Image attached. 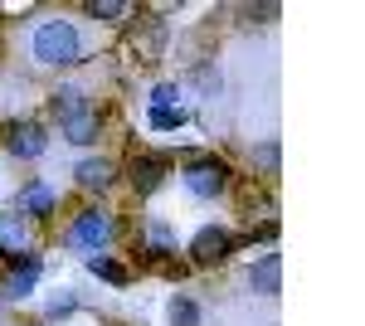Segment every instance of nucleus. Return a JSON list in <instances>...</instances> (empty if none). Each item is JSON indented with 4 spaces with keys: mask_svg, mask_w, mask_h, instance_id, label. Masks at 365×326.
Instances as JSON below:
<instances>
[{
    "mask_svg": "<svg viewBox=\"0 0 365 326\" xmlns=\"http://www.w3.org/2000/svg\"><path fill=\"white\" fill-rule=\"evenodd\" d=\"M29 49L39 63H49V68H63V63H78L83 58V34L73 20H44V25L34 29V39H29Z\"/></svg>",
    "mask_w": 365,
    "mask_h": 326,
    "instance_id": "obj_1",
    "label": "nucleus"
},
{
    "mask_svg": "<svg viewBox=\"0 0 365 326\" xmlns=\"http://www.w3.org/2000/svg\"><path fill=\"white\" fill-rule=\"evenodd\" d=\"M229 185V165L220 156H195V161L185 165V190L195 195V200H220Z\"/></svg>",
    "mask_w": 365,
    "mask_h": 326,
    "instance_id": "obj_2",
    "label": "nucleus"
},
{
    "mask_svg": "<svg viewBox=\"0 0 365 326\" xmlns=\"http://www.w3.org/2000/svg\"><path fill=\"white\" fill-rule=\"evenodd\" d=\"M113 234H117V224H113V215H103V210H83V215L68 224V244L93 248V253H103V248L113 244Z\"/></svg>",
    "mask_w": 365,
    "mask_h": 326,
    "instance_id": "obj_3",
    "label": "nucleus"
},
{
    "mask_svg": "<svg viewBox=\"0 0 365 326\" xmlns=\"http://www.w3.org/2000/svg\"><path fill=\"white\" fill-rule=\"evenodd\" d=\"M29 248H34V229H29V219L20 210H5L0 215V253H10L15 263H25Z\"/></svg>",
    "mask_w": 365,
    "mask_h": 326,
    "instance_id": "obj_4",
    "label": "nucleus"
},
{
    "mask_svg": "<svg viewBox=\"0 0 365 326\" xmlns=\"http://www.w3.org/2000/svg\"><path fill=\"white\" fill-rule=\"evenodd\" d=\"M190 253H195L200 268H210V263H225L229 253H234V234H225L220 224H210V229H200L195 239H190Z\"/></svg>",
    "mask_w": 365,
    "mask_h": 326,
    "instance_id": "obj_5",
    "label": "nucleus"
},
{
    "mask_svg": "<svg viewBox=\"0 0 365 326\" xmlns=\"http://www.w3.org/2000/svg\"><path fill=\"white\" fill-rule=\"evenodd\" d=\"M127 175H132V190L137 195H156L161 180H166V156H137L127 165Z\"/></svg>",
    "mask_w": 365,
    "mask_h": 326,
    "instance_id": "obj_6",
    "label": "nucleus"
},
{
    "mask_svg": "<svg viewBox=\"0 0 365 326\" xmlns=\"http://www.w3.org/2000/svg\"><path fill=\"white\" fill-rule=\"evenodd\" d=\"M44 146H49V136H44L39 122H20V127L10 132V151H15L20 161H39V156H44Z\"/></svg>",
    "mask_w": 365,
    "mask_h": 326,
    "instance_id": "obj_7",
    "label": "nucleus"
},
{
    "mask_svg": "<svg viewBox=\"0 0 365 326\" xmlns=\"http://www.w3.org/2000/svg\"><path fill=\"white\" fill-rule=\"evenodd\" d=\"M249 282L263 292V297H278V292H282V258H278V253H263V258L253 263Z\"/></svg>",
    "mask_w": 365,
    "mask_h": 326,
    "instance_id": "obj_8",
    "label": "nucleus"
},
{
    "mask_svg": "<svg viewBox=\"0 0 365 326\" xmlns=\"http://www.w3.org/2000/svg\"><path fill=\"white\" fill-rule=\"evenodd\" d=\"M73 175H78V185H83V190H108V185L117 180V165L108 161V156H88V161H78Z\"/></svg>",
    "mask_w": 365,
    "mask_h": 326,
    "instance_id": "obj_9",
    "label": "nucleus"
},
{
    "mask_svg": "<svg viewBox=\"0 0 365 326\" xmlns=\"http://www.w3.org/2000/svg\"><path fill=\"white\" fill-rule=\"evenodd\" d=\"M98 132H103V112L98 108H83V112H73V117H63V136L73 146H88Z\"/></svg>",
    "mask_w": 365,
    "mask_h": 326,
    "instance_id": "obj_10",
    "label": "nucleus"
},
{
    "mask_svg": "<svg viewBox=\"0 0 365 326\" xmlns=\"http://www.w3.org/2000/svg\"><path fill=\"white\" fill-rule=\"evenodd\" d=\"M34 282H39V258L29 253L25 263H20V268L5 277V297H10V302H25L29 292H34Z\"/></svg>",
    "mask_w": 365,
    "mask_h": 326,
    "instance_id": "obj_11",
    "label": "nucleus"
},
{
    "mask_svg": "<svg viewBox=\"0 0 365 326\" xmlns=\"http://www.w3.org/2000/svg\"><path fill=\"white\" fill-rule=\"evenodd\" d=\"M20 215H25V219H44V215H54V190H49L44 180L25 185V190H20Z\"/></svg>",
    "mask_w": 365,
    "mask_h": 326,
    "instance_id": "obj_12",
    "label": "nucleus"
},
{
    "mask_svg": "<svg viewBox=\"0 0 365 326\" xmlns=\"http://www.w3.org/2000/svg\"><path fill=\"white\" fill-rule=\"evenodd\" d=\"M49 108H54V117L63 122V117H73V112H83L88 103H83V93H78V88H58V93H54V103H49Z\"/></svg>",
    "mask_w": 365,
    "mask_h": 326,
    "instance_id": "obj_13",
    "label": "nucleus"
},
{
    "mask_svg": "<svg viewBox=\"0 0 365 326\" xmlns=\"http://www.w3.org/2000/svg\"><path fill=\"white\" fill-rule=\"evenodd\" d=\"M146 122H151L156 132H180V127H185V108H175V103H170V108H151Z\"/></svg>",
    "mask_w": 365,
    "mask_h": 326,
    "instance_id": "obj_14",
    "label": "nucleus"
},
{
    "mask_svg": "<svg viewBox=\"0 0 365 326\" xmlns=\"http://www.w3.org/2000/svg\"><path fill=\"white\" fill-rule=\"evenodd\" d=\"M88 268L98 272V277H108V282H127V268L117 258H108V253H88Z\"/></svg>",
    "mask_w": 365,
    "mask_h": 326,
    "instance_id": "obj_15",
    "label": "nucleus"
},
{
    "mask_svg": "<svg viewBox=\"0 0 365 326\" xmlns=\"http://www.w3.org/2000/svg\"><path fill=\"white\" fill-rule=\"evenodd\" d=\"M200 322V307L190 297H175L170 302V326H195Z\"/></svg>",
    "mask_w": 365,
    "mask_h": 326,
    "instance_id": "obj_16",
    "label": "nucleus"
},
{
    "mask_svg": "<svg viewBox=\"0 0 365 326\" xmlns=\"http://www.w3.org/2000/svg\"><path fill=\"white\" fill-rule=\"evenodd\" d=\"M88 15H93V20H117V15H127V5H122V0H93Z\"/></svg>",
    "mask_w": 365,
    "mask_h": 326,
    "instance_id": "obj_17",
    "label": "nucleus"
},
{
    "mask_svg": "<svg viewBox=\"0 0 365 326\" xmlns=\"http://www.w3.org/2000/svg\"><path fill=\"white\" fill-rule=\"evenodd\" d=\"M49 312H54V317H58V312H73V292H63V297H54V302H49Z\"/></svg>",
    "mask_w": 365,
    "mask_h": 326,
    "instance_id": "obj_18",
    "label": "nucleus"
}]
</instances>
